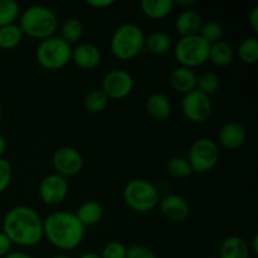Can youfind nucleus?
<instances>
[{
	"instance_id": "19",
	"label": "nucleus",
	"mask_w": 258,
	"mask_h": 258,
	"mask_svg": "<svg viewBox=\"0 0 258 258\" xmlns=\"http://www.w3.org/2000/svg\"><path fill=\"white\" fill-rule=\"evenodd\" d=\"M218 258H251L248 243L239 236H229L222 242Z\"/></svg>"
},
{
	"instance_id": "13",
	"label": "nucleus",
	"mask_w": 258,
	"mask_h": 258,
	"mask_svg": "<svg viewBox=\"0 0 258 258\" xmlns=\"http://www.w3.org/2000/svg\"><path fill=\"white\" fill-rule=\"evenodd\" d=\"M158 206L163 216L171 222H184L190 216V204L178 194H166L160 198Z\"/></svg>"
},
{
	"instance_id": "46",
	"label": "nucleus",
	"mask_w": 258,
	"mask_h": 258,
	"mask_svg": "<svg viewBox=\"0 0 258 258\" xmlns=\"http://www.w3.org/2000/svg\"><path fill=\"white\" fill-rule=\"evenodd\" d=\"M0 28H2V27H0Z\"/></svg>"
},
{
	"instance_id": "9",
	"label": "nucleus",
	"mask_w": 258,
	"mask_h": 258,
	"mask_svg": "<svg viewBox=\"0 0 258 258\" xmlns=\"http://www.w3.org/2000/svg\"><path fill=\"white\" fill-rule=\"evenodd\" d=\"M181 111L189 121L194 123H203L211 118L213 112V103L211 97L194 90L183 96Z\"/></svg>"
},
{
	"instance_id": "14",
	"label": "nucleus",
	"mask_w": 258,
	"mask_h": 258,
	"mask_svg": "<svg viewBox=\"0 0 258 258\" xmlns=\"http://www.w3.org/2000/svg\"><path fill=\"white\" fill-rule=\"evenodd\" d=\"M71 60L81 70L92 71L100 66L102 54L97 45L92 43H80L72 48Z\"/></svg>"
},
{
	"instance_id": "22",
	"label": "nucleus",
	"mask_w": 258,
	"mask_h": 258,
	"mask_svg": "<svg viewBox=\"0 0 258 258\" xmlns=\"http://www.w3.org/2000/svg\"><path fill=\"white\" fill-rule=\"evenodd\" d=\"M174 5H175V2L173 0H143L140 7L146 17L159 20L168 17L173 12Z\"/></svg>"
},
{
	"instance_id": "7",
	"label": "nucleus",
	"mask_w": 258,
	"mask_h": 258,
	"mask_svg": "<svg viewBox=\"0 0 258 258\" xmlns=\"http://www.w3.org/2000/svg\"><path fill=\"white\" fill-rule=\"evenodd\" d=\"M209 47L199 34L190 37H180L174 47V57L181 67L194 70L208 62Z\"/></svg>"
},
{
	"instance_id": "34",
	"label": "nucleus",
	"mask_w": 258,
	"mask_h": 258,
	"mask_svg": "<svg viewBox=\"0 0 258 258\" xmlns=\"http://www.w3.org/2000/svg\"><path fill=\"white\" fill-rule=\"evenodd\" d=\"M126 258H158L156 254L151 251L150 248L145 246H133L127 248V253H126Z\"/></svg>"
},
{
	"instance_id": "10",
	"label": "nucleus",
	"mask_w": 258,
	"mask_h": 258,
	"mask_svg": "<svg viewBox=\"0 0 258 258\" xmlns=\"http://www.w3.org/2000/svg\"><path fill=\"white\" fill-rule=\"evenodd\" d=\"M134 90V78L123 70H112L105 75L101 91L108 100H122L131 95Z\"/></svg>"
},
{
	"instance_id": "16",
	"label": "nucleus",
	"mask_w": 258,
	"mask_h": 258,
	"mask_svg": "<svg viewBox=\"0 0 258 258\" xmlns=\"http://www.w3.org/2000/svg\"><path fill=\"white\" fill-rule=\"evenodd\" d=\"M197 80H198V76H197L196 71L181 67V66L174 68L169 76V83H170L171 88L181 95H186L196 90Z\"/></svg>"
},
{
	"instance_id": "5",
	"label": "nucleus",
	"mask_w": 258,
	"mask_h": 258,
	"mask_svg": "<svg viewBox=\"0 0 258 258\" xmlns=\"http://www.w3.org/2000/svg\"><path fill=\"white\" fill-rule=\"evenodd\" d=\"M126 206L138 213H149L158 207L160 193L155 184L146 179H133L122 191Z\"/></svg>"
},
{
	"instance_id": "38",
	"label": "nucleus",
	"mask_w": 258,
	"mask_h": 258,
	"mask_svg": "<svg viewBox=\"0 0 258 258\" xmlns=\"http://www.w3.org/2000/svg\"><path fill=\"white\" fill-rule=\"evenodd\" d=\"M4 258H33L30 254H28L27 252L23 251H14V252H9Z\"/></svg>"
},
{
	"instance_id": "32",
	"label": "nucleus",
	"mask_w": 258,
	"mask_h": 258,
	"mask_svg": "<svg viewBox=\"0 0 258 258\" xmlns=\"http://www.w3.org/2000/svg\"><path fill=\"white\" fill-rule=\"evenodd\" d=\"M127 253V248L123 243L117 241L108 242L105 247H103L102 252H101V258H126Z\"/></svg>"
},
{
	"instance_id": "27",
	"label": "nucleus",
	"mask_w": 258,
	"mask_h": 258,
	"mask_svg": "<svg viewBox=\"0 0 258 258\" xmlns=\"http://www.w3.org/2000/svg\"><path fill=\"white\" fill-rule=\"evenodd\" d=\"M238 57L246 64H256L258 62V39L248 37L238 45Z\"/></svg>"
},
{
	"instance_id": "8",
	"label": "nucleus",
	"mask_w": 258,
	"mask_h": 258,
	"mask_svg": "<svg viewBox=\"0 0 258 258\" xmlns=\"http://www.w3.org/2000/svg\"><path fill=\"white\" fill-rule=\"evenodd\" d=\"M218 144L208 138H201L191 144L188 153V163L193 173L204 174L216 168L219 161Z\"/></svg>"
},
{
	"instance_id": "3",
	"label": "nucleus",
	"mask_w": 258,
	"mask_h": 258,
	"mask_svg": "<svg viewBox=\"0 0 258 258\" xmlns=\"http://www.w3.org/2000/svg\"><path fill=\"white\" fill-rule=\"evenodd\" d=\"M19 27L24 35L44 40L54 35L58 28V18L48 7L32 5L20 14Z\"/></svg>"
},
{
	"instance_id": "6",
	"label": "nucleus",
	"mask_w": 258,
	"mask_h": 258,
	"mask_svg": "<svg viewBox=\"0 0 258 258\" xmlns=\"http://www.w3.org/2000/svg\"><path fill=\"white\" fill-rule=\"evenodd\" d=\"M35 57L43 68L48 71H58L71 62L72 45L64 42L60 37L53 35L39 43Z\"/></svg>"
},
{
	"instance_id": "44",
	"label": "nucleus",
	"mask_w": 258,
	"mask_h": 258,
	"mask_svg": "<svg viewBox=\"0 0 258 258\" xmlns=\"http://www.w3.org/2000/svg\"><path fill=\"white\" fill-rule=\"evenodd\" d=\"M2 115H3V108H2V105H0V118H2Z\"/></svg>"
},
{
	"instance_id": "39",
	"label": "nucleus",
	"mask_w": 258,
	"mask_h": 258,
	"mask_svg": "<svg viewBox=\"0 0 258 258\" xmlns=\"http://www.w3.org/2000/svg\"><path fill=\"white\" fill-rule=\"evenodd\" d=\"M249 247V251L253 252V253H258V234H254L253 238L251 241V246Z\"/></svg>"
},
{
	"instance_id": "43",
	"label": "nucleus",
	"mask_w": 258,
	"mask_h": 258,
	"mask_svg": "<svg viewBox=\"0 0 258 258\" xmlns=\"http://www.w3.org/2000/svg\"><path fill=\"white\" fill-rule=\"evenodd\" d=\"M50 258H71V257H68L67 254H55V256H53Z\"/></svg>"
},
{
	"instance_id": "18",
	"label": "nucleus",
	"mask_w": 258,
	"mask_h": 258,
	"mask_svg": "<svg viewBox=\"0 0 258 258\" xmlns=\"http://www.w3.org/2000/svg\"><path fill=\"white\" fill-rule=\"evenodd\" d=\"M145 108L149 115L156 121H165L170 117L173 106L168 96L164 93H151L145 102Z\"/></svg>"
},
{
	"instance_id": "23",
	"label": "nucleus",
	"mask_w": 258,
	"mask_h": 258,
	"mask_svg": "<svg viewBox=\"0 0 258 258\" xmlns=\"http://www.w3.org/2000/svg\"><path fill=\"white\" fill-rule=\"evenodd\" d=\"M171 38L168 33L156 30L145 37V49L154 55L166 54L171 49Z\"/></svg>"
},
{
	"instance_id": "37",
	"label": "nucleus",
	"mask_w": 258,
	"mask_h": 258,
	"mask_svg": "<svg viewBox=\"0 0 258 258\" xmlns=\"http://www.w3.org/2000/svg\"><path fill=\"white\" fill-rule=\"evenodd\" d=\"M115 4L113 0H88L87 5L96 8V9H103V8H110L111 5Z\"/></svg>"
},
{
	"instance_id": "1",
	"label": "nucleus",
	"mask_w": 258,
	"mask_h": 258,
	"mask_svg": "<svg viewBox=\"0 0 258 258\" xmlns=\"http://www.w3.org/2000/svg\"><path fill=\"white\" fill-rule=\"evenodd\" d=\"M2 232L12 244L27 248L37 246L44 238L42 217L27 206H17L5 213Z\"/></svg>"
},
{
	"instance_id": "2",
	"label": "nucleus",
	"mask_w": 258,
	"mask_h": 258,
	"mask_svg": "<svg viewBox=\"0 0 258 258\" xmlns=\"http://www.w3.org/2000/svg\"><path fill=\"white\" fill-rule=\"evenodd\" d=\"M44 237L60 251H73L82 243L86 227L73 212L58 211L43 219Z\"/></svg>"
},
{
	"instance_id": "36",
	"label": "nucleus",
	"mask_w": 258,
	"mask_h": 258,
	"mask_svg": "<svg viewBox=\"0 0 258 258\" xmlns=\"http://www.w3.org/2000/svg\"><path fill=\"white\" fill-rule=\"evenodd\" d=\"M248 23L251 29L253 30L254 33H258V5H254L252 8L251 13L248 15Z\"/></svg>"
},
{
	"instance_id": "41",
	"label": "nucleus",
	"mask_w": 258,
	"mask_h": 258,
	"mask_svg": "<svg viewBox=\"0 0 258 258\" xmlns=\"http://www.w3.org/2000/svg\"><path fill=\"white\" fill-rule=\"evenodd\" d=\"M78 258H101L100 254L96 253V252H86V253L81 254Z\"/></svg>"
},
{
	"instance_id": "12",
	"label": "nucleus",
	"mask_w": 258,
	"mask_h": 258,
	"mask_svg": "<svg viewBox=\"0 0 258 258\" xmlns=\"http://www.w3.org/2000/svg\"><path fill=\"white\" fill-rule=\"evenodd\" d=\"M70 190L67 179L57 173L49 174L42 179L38 188L40 201L47 206H58L66 201Z\"/></svg>"
},
{
	"instance_id": "11",
	"label": "nucleus",
	"mask_w": 258,
	"mask_h": 258,
	"mask_svg": "<svg viewBox=\"0 0 258 258\" xmlns=\"http://www.w3.org/2000/svg\"><path fill=\"white\" fill-rule=\"evenodd\" d=\"M52 164L55 173L67 179L77 175L82 170L83 156L76 148L60 146L53 153Z\"/></svg>"
},
{
	"instance_id": "15",
	"label": "nucleus",
	"mask_w": 258,
	"mask_h": 258,
	"mask_svg": "<svg viewBox=\"0 0 258 258\" xmlns=\"http://www.w3.org/2000/svg\"><path fill=\"white\" fill-rule=\"evenodd\" d=\"M247 139V130L243 123L238 121H229L224 123L218 134L221 146L227 150H237L241 148Z\"/></svg>"
},
{
	"instance_id": "35",
	"label": "nucleus",
	"mask_w": 258,
	"mask_h": 258,
	"mask_svg": "<svg viewBox=\"0 0 258 258\" xmlns=\"http://www.w3.org/2000/svg\"><path fill=\"white\" fill-rule=\"evenodd\" d=\"M12 249V242L10 239L0 231V257H5Z\"/></svg>"
},
{
	"instance_id": "30",
	"label": "nucleus",
	"mask_w": 258,
	"mask_h": 258,
	"mask_svg": "<svg viewBox=\"0 0 258 258\" xmlns=\"http://www.w3.org/2000/svg\"><path fill=\"white\" fill-rule=\"evenodd\" d=\"M198 34L208 44H213V43L222 40L224 34V29L221 23L217 22V20H208V22H203Z\"/></svg>"
},
{
	"instance_id": "24",
	"label": "nucleus",
	"mask_w": 258,
	"mask_h": 258,
	"mask_svg": "<svg viewBox=\"0 0 258 258\" xmlns=\"http://www.w3.org/2000/svg\"><path fill=\"white\" fill-rule=\"evenodd\" d=\"M24 33L20 29L19 24L4 25L0 28V48L5 50L14 49L22 43Z\"/></svg>"
},
{
	"instance_id": "45",
	"label": "nucleus",
	"mask_w": 258,
	"mask_h": 258,
	"mask_svg": "<svg viewBox=\"0 0 258 258\" xmlns=\"http://www.w3.org/2000/svg\"><path fill=\"white\" fill-rule=\"evenodd\" d=\"M206 258H218V257H214V256H209V257H206Z\"/></svg>"
},
{
	"instance_id": "21",
	"label": "nucleus",
	"mask_w": 258,
	"mask_h": 258,
	"mask_svg": "<svg viewBox=\"0 0 258 258\" xmlns=\"http://www.w3.org/2000/svg\"><path fill=\"white\" fill-rule=\"evenodd\" d=\"M76 216L85 227L96 226L103 217V208L98 202L87 201L78 207Z\"/></svg>"
},
{
	"instance_id": "40",
	"label": "nucleus",
	"mask_w": 258,
	"mask_h": 258,
	"mask_svg": "<svg viewBox=\"0 0 258 258\" xmlns=\"http://www.w3.org/2000/svg\"><path fill=\"white\" fill-rule=\"evenodd\" d=\"M7 151V140H5L4 136L0 134V158H3Z\"/></svg>"
},
{
	"instance_id": "20",
	"label": "nucleus",
	"mask_w": 258,
	"mask_h": 258,
	"mask_svg": "<svg viewBox=\"0 0 258 258\" xmlns=\"http://www.w3.org/2000/svg\"><path fill=\"white\" fill-rule=\"evenodd\" d=\"M234 59V49L229 43L224 40L213 43L209 47L208 60L216 67H227Z\"/></svg>"
},
{
	"instance_id": "4",
	"label": "nucleus",
	"mask_w": 258,
	"mask_h": 258,
	"mask_svg": "<svg viewBox=\"0 0 258 258\" xmlns=\"http://www.w3.org/2000/svg\"><path fill=\"white\" fill-rule=\"evenodd\" d=\"M113 57L120 60H130L145 49V34L138 24L125 23L113 32L110 40Z\"/></svg>"
},
{
	"instance_id": "26",
	"label": "nucleus",
	"mask_w": 258,
	"mask_h": 258,
	"mask_svg": "<svg viewBox=\"0 0 258 258\" xmlns=\"http://www.w3.org/2000/svg\"><path fill=\"white\" fill-rule=\"evenodd\" d=\"M108 106V98L101 90H92L83 98V107L90 113H101Z\"/></svg>"
},
{
	"instance_id": "28",
	"label": "nucleus",
	"mask_w": 258,
	"mask_h": 258,
	"mask_svg": "<svg viewBox=\"0 0 258 258\" xmlns=\"http://www.w3.org/2000/svg\"><path fill=\"white\" fill-rule=\"evenodd\" d=\"M221 88V78L214 72H204L197 80V88L199 92L211 97Z\"/></svg>"
},
{
	"instance_id": "25",
	"label": "nucleus",
	"mask_w": 258,
	"mask_h": 258,
	"mask_svg": "<svg viewBox=\"0 0 258 258\" xmlns=\"http://www.w3.org/2000/svg\"><path fill=\"white\" fill-rule=\"evenodd\" d=\"M83 24L77 18H68L62 23L60 27V38L68 44H73L81 40L83 35Z\"/></svg>"
},
{
	"instance_id": "17",
	"label": "nucleus",
	"mask_w": 258,
	"mask_h": 258,
	"mask_svg": "<svg viewBox=\"0 0 258 258\" xmlns=\"http://www.w3.org/2000/svg\"><path fill=\"white\" fill-rule=\"evenodd\" d=\"M202 24H203V18L198 12L191 9H185L175 19V30L180 37H190V35H197L201 30Z\"/></svg>"
},
{
	"instance_id": "33",
	"label": "nucleus",
	"mask_w": 258,
	"mask_h": 258,
	"mask_svg": "<svg viewBox=\"0 0 258 258\" xmlns=\"http://www.w3.org/2000/svg\"><path fill=\"white\" fill-rule=\"evenodd\" d=\"M13 179L12 164L4 158H0V194L9 188Z\"/></svg>"
},
{
	"instance_id": "29",
	"label": "nucleus",
	"mask_w": 258,
	"mask_h": 258,
	"mask_svg": "<svg viewBox=\"0 0 258 258\" xmlns=\"http://www.w3.org/2000/svg\"><path fill=\"white\" fill-rule=\"evenodd\" d=\"M20 17V5L15 0H0V27L14 24Z\"/></svg>"
},
{
	"instance_id": "42",
	"label": "nucleus",
	"mask_w": 258,
	"mask_h": 258,
	"mask_svg": "<svg viewBox=\"0 0 258 258\" xmlns=\"http://www.w3.org/2000/svg\"><path fill=\"white\" fill-rule=\"evenodd\" d=\"M175 4H178V5H186V7H188V5H191V4H194V2L193 0H188V2H176Z\"/></svg>"
},
{
	"instance_id": "31",
	"label": "nucleus",
	"mask_w": 258,
	"mask_h": 258,
	"mask_svg": "<svg viewBox=\"0 0 258 258\" xmlns=\"http://www.w3.org/2000/svg\"><path fill=\"white\" fill-rule=\"evenodd\" d=\"M168 168L169 174L174 178H188L193 174L190 165H189L188 160L181 156H174L170 160L168 161Z\"/></svg>"
}]
</instances>
